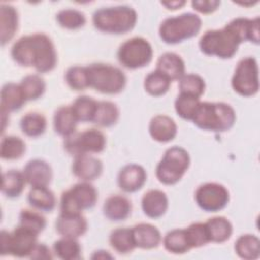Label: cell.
<instances>
[{
  "label": "cell",
  "mask_w": 260,
  "mask_h": 260,
  "mask_svg": "<svg viewBox=\"0 0 260 260\" xmlns=\"http://www.w3.org/2000/svg\"><path fill=\"white\" fill-rule=\"evenodd\" d=\"M26 100L19 83L7 82L1 89V110L8 113L18 111L25 104Z\"/></svg>",
  "instance_id": "obj_25"
},
{
  "label": "cell",
  "mask_w": 260,
  "mask_h": 260,
  "mask_svg": "<svg viewBox=\"0 0 260 260\" xmlns=\"http://www.w3.org/2000/svg\"><path fill=\"white\" fill-rule=\"evenodd\" d=\"M55 228L61 237L77 239L86 233L87 221L81 213L66 214L60 212Z\"/></svg>",
  "instance_id": "obj_16"
},
{
  "label": "cell",
  "mask_w": 260,
  "mask_h": 260,
  "mask_svg": "<svg viewBox=\"0 0 260 260\" xmlns=\"http://www.w3.org/2000/svg\"><path fill=\"white\" fill-rule=\"evenodd\" d=\"M29 258L37 260H49L53 258V252H51L49 247L45 244L38 243L34 248Z\"/></svg>",
  "instance_id": "obj_47"
},
{
  "label": "cell",
  "mask_w": 260,
  "mask_h": 260,
  "mask_svg": "<svg viewBox=\"0 0 260 260\" xmlns=\"http://www.w3.org/2000/svg\"><path fill=\"white\" fill-rule=\"evenodd\" d=\"M27 201L34 208L50 212L56 207V196L48 187H31L27 195Z\"/></svg>",
  "instance_id": "obj_28"
},
{
  "label": "cell",
  "mask_w": 260,
  "mask_h": 260,
  "mask_svg": "<svg viewBox=\"0 0 260 260\" xmlns=\"http://www.w3.org/2000/svg\"><path fill=\"white\" fill-rule=\"evenodd\" d=\"M185 232L191 249L199 248L209 243V237L204 222L191 223L187 229H185Z\"/></svg>",
  "instance_id": "obj_45"
},
{
  "label": "cell",
  "mask_w": 260,
  "mask_h": 260,
  "mask_svg": "<svg viewBox=\"0 0 260 260\" xmlns=\"http://www.w3.org/2000/svg\"><path fill=\"white\" fill-rule=\"evenodd\" d=\"M147 180V174L143 167L137 164L124 166L118 174V186L126 193L139 191Z\"/></svg>",
  "instance_id": "obj_14"
},
{
  "label": "cell",
  "mask_w": 260,
  "mask_h": 260,
  "mask_svg": "<svg viewBox=\"0 0 260 260\" xmlns=\"http://www.w3.org/2000/svg\"><path fill=\"white\" fill-rule=\"evenodd\" d=\"M19 85L26 102L40 99L46 91V82L39 74H29L24 76Z\"/></svg>",
  "instance_id": "obj_38"
},
{
  "label": "cell",
  "mask_w": 260,
  "mask_h": 260,
  "mask_svg": "<svg viewBox=\"0 0 260 260\" xmlns=\"http://www.w3.org/2000/svg\"><path fill=\"white\" fill-rule=\"evenodd\" d=\"M23 175L26 183L31 187H48L52 181L53 172L47 161L34 158L24 166Z\"/></svg>",
  "instance_id": "obj_17"
},
{
  "label": "cell",
  "mask_w": 260,
  "mask_h": 260,
  "mask_svg": "<svg viewBox=\"0 0 260 260\" xmlns=\"http://www.w3.org/2000/svg\"><path fill=\"white\" fill-rule=\"evenodd\" d=\"M106 136L98 129H87L74 132L64 140L65 150L73 155L100 153L106 148Z\"/></svg>",
  "instance_id": "obj_12"
},
{
  "label": "cell",
  "mask_w": 260,
  "mask_h": 260,
  "mask_svg": "<svg viewBox=\"0 0 260 260\" xmlns=\"http://www.w3.org/2000/svg\"><path fill=\"white\" fill-rule=\"evenodd\" d=\"M205 223L209 242L224 243L233 234V225L231 221L224 216H214L209 218Z\"/></svg>",
  "instance_id": "obj_27"
},
{
  "label": "cell",
  "mask_w": 260,
  "mask_h": 260,
  "mask_svg": "<svg viewBox=\"0 0 260 260\" xmlns=\"http://www.w3.org/2000/svg\"><path fill=\"white\" fill-rule=\"evenodd\" d=\"M234 248L236 254L244 260H254L260 256V240L253 234L240 236Z\"/></svg>",
  "instance_id": "obj_30"
},
{
  "label": "cell",
  "mask_w": 260,
  "mask_h": 260,
  "mask_svg": "<svg viewBox=\"0 0 260 260\" xmlns=\"http://www.w3.org/2000/svg\"><path fill=\"white\" fill-rule=\"evenodd\" d=\"M153 56L150 43L142 37H133L125 41L118 49L117 57L122 66L138 69L148 65Z\"/></svg>",
  "instance_id": "obj_10"
},
{
  "label": "cell",
  "mask_w": 260,
  "mask_h": 260,
  "mask_svg": "<svg viewBox=\"0 0 260 260\" xmlns=\"http://www.w3.org/2000/svg\"><path fill=\"white\" fill-rule=\"evenodd\" d=\"M148 131L153 140L167 143L176 137L178 127L171 117L167 115H156L151 118L148 125Z\"/></svg>",
  "instance_id": "obj_18"
},
{
  "label": "cell",
  "mask_w": 260,
  "mask_h": 260,
  "mask_svg": "<svg viewBox=\"0 0 260 260\" xmlns=\"http://www.w3.org/2000/svg\"><path fill=\"white\" fill-rule=\"evenodd\" d=\"M65 80L68 86L73 90H84L89 87L88 74L86 66H71L66 70Z\"/></svg>",
  "instance_id": "obj_43"
},
{
  "label": "cell",
  "mask_w": 260,
  "mask_h": 260,
  "mask_svg": "<svg viewBox=\"0 0 260 260\" xmlns=\"http://www.w3.org/2000/svg\"><path fill=\"white\" fill-rule=\"evenodd\" d=\"M160 4L162 6H165L169 10H177V9L182 8L186 4V1H183V0H179V1L178 0H176V1H164V2H160Z\"/></svg>",
  "instance_id": "obj_48"
},
{
  "label": "cell",
  "mask_w": 260,
  "mask_h": 260,
  "mask_svg": "<svg viewBox=\"0 0 260 260\" xmlns=\"http://www.w3.org/2000/svg\"><path fill=\"white\" fill-rule=\"evenodd\" d=\"M53 253L62 260H78L81 258V247L76 239L62 237L54 242Z\"/></svg>",
  "instance_id": "obj_34"
},
{
  "label": "cell",
  "mask_w": 260,
  "mask_h": 260,
  "mask_svg": "<svg viewBox=\"0 0 260 260\" xmlns=\"http://www.w3.org/2000/svg\"><path fill=\"white\" fill-rule=\"evenodd\" d=\"M232 87L240 95L249 98L259 90L258 63L253 57L240 60L232 77Z\"/></svg>",
  "instance_id": "obj_11"
},
{
  "label": "cell",
  "mask_w": 260,
  "mask_h": 260,
  "mask_svg": "<svg viewBox=\"0 0 260 260\" xmlns=\"http://www.w3.org/2000/svg\"><path fill=\"white\" fill-rule=\"evenodd\" d=\"M47 128V120L41 113L30 112L25 114L20 120V129L28 137H39L43 135Z\"/></svg>",
  "instance_id": "obj_35"
},
{
  "label": "cell",
  "mask_w": 260,
  "mask_h": 260,
  "mask_svg": "<svg viewBox=\"0 0 260 260\" xmlns=\"http://www.w3.org/2000/svg\"><path fill=\"white\" fill-rule=\"evenodd\" d=\"M96 201V189L89 182L81 181L62 193L60 211L66 214L81 213L85 209L92 208Z\"/></svg>",
  "instance_id": "obj_9"
},
{
  "label": "cell",
  "mask_w": 260,
  "mask_h": 260,
  "mask_svg": "<svg viewBox=\"0 0 260 260\" xmlns=\"http://www.w3.org/2000/svg\"><path fill=\"white\" fill-rule=\"evenodd\" d=\"M89 87L105 94H117L126 86V75L113 65L94 63L86 66Z\"/></svg>",
  "instance_id": "obj_6"
},
{
  "label": "cell",
  "mask_w": 260,
  "mask_h": 260,
  "mask_svg": "<svg viewBox=\"0 0 260 260\" xmlns=\"http://www.w3.org/2000/svg\"><path fill=\"white\" fill-rule=\"evenodd\" d=\"M136 22V11L127 5L102 7L92 15L94 27L102 32L112 35L127 34L133 29Z\"/></svg>",
  "instance_id": "obj_2"
},
{
  "label": "cell",
  "mask_w": 260,
  "mask_h": 260,
  "mask_svg": "<svg viewBox=\"0 0 260 260\" xmlns=\"http://www.w3.org/2000/svg\"><path fill=\"white\" fill-rule=\"evenodd\" d=\"M236 118V112L229 104L200 102L192 122L205 131L225 132L235 125Z\"/></svg>",
  "instance_id": "obj_3"
},
{
  "label": "cell",
  "mask_w": 260,
  "mask_h": 260,
  "mask_svg": "<svg viewBox=\"0 0 260 260\" xmlns=\"http://www.w3.org/2000/svg\"><path fill=\"white\" fill-rule=\"evenodd\" d=\"M231 26L237 31L242 42H252L256 45L259 44L260 37H259V24L260 19L259 17H255L253 19L245 18V17H238L233 19L229 22Z\"/></svg>",
  "instance_id": "obj_26"
},
{
  "label": "cell",
  "mask_w": 260,
  "mask_h": 260,
  "mask_svg": "<svg viewBox=\"0 0 260 260\" xmlns=\"http://www.w3.org/2000/svg\"><path fill=\"white\" fill-rule=\"evenodd\" d=\"M11 57L18 65L34 67L39 73L52 71L58 61L52 40L42 32L19 38L11 48Z\"/></svg>",
  "instance_id": "obj_1"
},
{
  "label": "cell",
  "mask_w": 260,
  "mask_h": 260,
  "mask_svg": "<svg viewBox=\"0 0 260 260\" xmlns=\"http://www.w3.org/2000/svg\"><path fill=\"white\" fill-rule=\"evenodd\" d=\"M190 155L181 146L168 148L156 166L155 176L164 185H175L185 175L190 167Z\"/></svg>",
  "instance_id": "obj_7"
},
{
  "label": "cell",
  "mask_w": 260,
  "mask_h": 260,
  "mask_svg": "<svg viewBox=\"0 0 260 260\" xmlns=\"http://www.w3.org/2000/svg\"><path fill=\"white\" fill-rule=\"evenodd\" d=\"M179 89L181 93L200 99L205 90V82L204 79L198 74L185 73L179 79Z\"/></svg>",
  "instance_id": "obj_41"
},
{
  "label": "cell",
  "mask_w": 260,
  "mask_h": 260,
  "mask_svg": "<svg viewBox=\"0 0 260 260\" xmlns=\"http://www.w3.org/2000/svg\"><path fill=\"white\" fill-rule=\"evenodd\" d=\"M155 70L166 75L171 81L179 80L185 74V63L178 54L167 52L159 56Z\"/></svg>",
  "instance_id": "obj_23"
},
{
  "label": "cell",
  "mask_w": 260,
  "mask_h": 260,
  "mask_svg": "<svg viewBox=\"0 0 260 260\" xmlns=\"http://www.w3.org/2000/svg\"><path fill=\"white\" fill-rule=\"evenodd\" d=\"M18 28L17 10L10 4L2 3L0 5V42L1 45L9 43Z\"/></svg>",
  "instance_id": "obj_22"
},
{
  "label": "cell",
  "mask_w": 260,
  "mask_h": 260,
  "mask_svg": "<svg viewBox=\"0 0 260 260\" xmlns=\"http://www.w3.org/2000/svg\"><path fill=\"white\" fill-rule=\"evenodd\" d=\"M120 112L116 104L110 101L98 102V107L92 123L101 127H112L119 120Z\"/></svg>",
  "instance_id": "obj_32"
},
{
  "label": "cell",
  "mask_w": 260,
  "mask_h": 260,
  "mask_svg": "<svg viewBox=\"0 0 260 260\" xmlns=\"http://www.w3.org/2000/svg\"><path fill=\"white\" fill-rule=\"evenodd\" d=\"M132 211L131 201L123 195L109 196L103 205L104 215L111 221H122L128 218Z\"/></svg>",
  "instance_id": "obj_21"
},
{
  "label": "cell",
  "mask_w": 260,
  "mask_h": 260,
  "mask_svg": "<svg viewBox=\"0 0 260 260\" xmlns=\"http://www.w3.org/2000/svg\"><path fill=\"white\" fill-rule=\"evenodd\" d=\"M25 149V143L20 137L14 135L4 136L0 144V156L6 160L18 159L24 154Z\"/></svg>",
  "instance_id": "obj_37"
},
{
  "label": "cell",
  "mask_w": 260,
  "mask_h": 260,
  "mask_svg": "<svg viewBox=\"0 0 260 260\" xmlns=\"http://www.w3.org/2000/svg\"><path fill=\"white\" fill-rule=\"evenodd\" d=\"M72 173L79 180L90 182L102 175L103 162L91 154H79L74 156Z\"/></svg>",
  "instance_id": "obj_15"
},
{
  "label": "cell",
  "mask_w": 260,
  "mask_h": 260,
  "mask_svg": "<svg viewBox=\"0 0 260 260\" xmlns=\"http://www.w3.org/2000/svg\"><path fill=\"white\" fill-rule=\"evenodd\" d=\"M199 105L200 100L198 98L180 92L175 101V111L182 119L192 121Z\"/></svg>",
  "instance_id": "obj_42"
},
{
  "label": "cell",
  "mask_w": 260,
  "mask_h": 260,
  "mask_svg": "<svg viewBox=\"0 0 260 260\" xmlns=\"http://www.w3.org/2000/svg\"><path fill=\"white\" fill-rule=\"evenodd\" d=\"M162 244L168 252L176 255L185 254L191 249L185 229H175L168 232L164 237Z\"/></svg>",
  "instance_id": "obj_33"
},
{
  "label": "cell",
  "mask_w": 260,
  "mask_h": 260,
  "mask_svg": "<svg viewBox=\"0 0 260 260\" xmlns=\"http://www.w3.org/2000/svg\"><path fill=\"white\" fill-rule=\"evenodd\" d=\"M26 180L23 172L18 170H9L2 174L1 192L9 198L18 197L24 190Z\"/></svg>",
  "instance_id": "obj_29"
},
{
  "label": "cell",
  "mask_w": 260,
  "mask_h": 260,
  "mask_svg": "<svg viewBox=\"0 0 260 260\" xmlns=\"http://www.w3.org/2000/svg\"><path fill=\"white\" fill-rule=\"evenodd\" d=\"M202 26L201 18L191 12L166 18L159 25L158 35L161 41L176 45L198 35Z\"/></svg>",
  "instance_id": "obj_5"
},
{
  "label": "cell",
  "mask_w": 260,
  "mask_h": 260,
  "mask_svg": "<svg viewBox=\"0 0 260 260\" xmlns=\"http://www.w3.org/2000/svg\"><path fill=\"white\" fill-rule=\"evenodd\" d=\"M197 205L206 212H216L223 209L230 201L228 189L218 183H205L195 191Z\"/></svg>",
  "instance_id": "obj_13"
},
{
  "label": "cell",
  "mask_w": 260,
  "mask_h": 260,
  "mask_svg": "<svg viewBox=\"0 0 260 260\" xmlns=\"http://www.w3.org/2000/svg\"><path fill=\"white\" fill-rule=\"evenodd\" d=\"M169 207V199L165 192L152 189L147 191L141 199V208L143 213L149 218L161 217Z\"/></svg>",
  "instance_id": "obj_19"
},
{
  "label": "cell",
  "mask_w": 260,
  "mask_h": 260,
  "mask_svg": "<svg viewBox=\"0 0 260 260\" xmlns=\"http://www.w3.org/2000/svg\"><path fill=\"white\" fill-rule=\"evenodd\" d=\"M192 7L199 13L209 14L217 10L220 5V1L217 0H201V1H192Z\"/></svg>",
  "instance_id": "obj_46"
},
{
  "label": "cell",
  "mask_w": 260,
  "mask_h": 260,
  "mask_svg": "<svg viewBox=\"0 0 260 260\" xmlns=\"http://www.w3.org/2000/svg\"><path fill=\"white\" fill-rule=\"evenodd\" d=\"M56 20L61 27L70 30L79 29L83 27L86 22L83 12L73 8H65L60 10L56 15Z\"/></svg>",
  "instance_id": "obj_40"
},
{
  "label": "cell",
  "mask_w": 260,
  "mask_h": 260,
  "mask_svg": "<svg viewBox=\"0 0 260 260\" xmlns=\"http://www.w3.org/2000/svg\"><path fill=\"white\" fill-rule=\"evenodd\" d=\"M92 259H112L113 256L105 250H98L94 251V253L91 255Z\"/></svg>",
  "instance_id": "obj_49"
},
{
  "label": "cell",
  "mask_w": 260,
  "mask_h": 260,
  "mask_svg": "<svg viewBox=\"0 0 260 260\" xmlns=\"http://www.w3.org/2000/svg\"><path fill=\"white\" fill-rule=\"evenodd\" d=\"M19 225H22L39 235L45 230L47 221L40 212L30 209H22L19 213Z\"/></svg>",
  "instance_id": "obj_44"
},
{
  "label": "cell",
  "mask_w": 260,
  "mask_h": 260,
  "mask_svg": "<svg viewBox=\"0 0 260 260\" xmlns=\"http://www.w3.org/2000/svg\"><path fill=\"white\" fill-rule=\"evenodd\" d=\"M171 80L157 70L150 72L144 79V89L152 96H160L168 92L171 86Z\"/></svg>",
  "instance_id": "obj_39"
},
{
  "label": "cell",
  "mask_w": 260,
  "mask_h": 260,
  "mask_svg": "<svg viewBox=\"0 0 260 260\" xmlns=\"http://www.w3.org/2000/svg\"><path fill=\"white\" fill-rule=\"evenodd\" d=\"M98 107V101L87 95L78 96L73 104L71 109L78 122H91L93 121L95 111Z\"/></svg>",
  "instance_id": "obj_36"
},
{
  "label": "cell",
  "mask_w": 260,
  "mask_h": 260,
  "mask_svg": "<svg viewBox=\"0 0 260 260\" xmlns=\"http://www.w3.org/2000/svg\"><path fill=\"white\" fill-rule=\"evenodd\" d=\"M77 123L78 121L73 114L71 106H61L54 113V130L64 138L76 132Z\"/></svg>",
  "instance_id": "obj_24"
},
{
  "label": "cell",
  "mask_w": 260,
  "mask_h": 260,
  "mask_svg": "<svg viewBox=\"0 0 260 260\" xmlns=\"http://www.w3.org/2000/svg\"><path fill=\"white\" fill-rule=\"evenodd\" d=\"M242 43L236 30L228 23L220 29L205 31L199 40V48L207 56L231 59L235 56Z\"/></svg>",
  "instance_id": "obj_4"
},
{
  "label": "cell",
  "mask_w": 260,
  "mask_h": 260,
  "mask_svg": "<svg viewBox=\"0 0 260 260\" xmlns=\"http://www.w3.org/2000/svg\"><path fill=\"white\" fill-rule=\"evenodd\" d=\"M131 231L136 248L150 250L158 247L161 242L160 232L156 226L150 223H137L131 229Z\"/></svg>",
  "instance_id": "obj_20"
},
{
  "label": "cell",
  "mask_w": 260,
  "mask_h": 260,
  "mask_svg": "<svg viewBox=\"0 0 260 260\" xmlns=\"http://www.w3.org/2000/svg\"><path fill=\"white\" fill-rule=\"evenodd\" d=\"M111 247L119 254L131 253L136 247L131 229L118 228L111 232L109 237Z\"/></svg>",
  "instance_id": "obj_31"
},
{
  "label": "cell",
  "mask_w": 260,
  "mask_h": 260,
  "mask_svg": "<svg viewBox=\"0 0 260 260\" xmlns=\"http://www.w3.org/2000/svg\"><path fill=\"white\" fill-rule=\"evenodd\" d=\"M38 236L35 232L19 224L12 232L3 230L0 234V254L18 258L29 257L38 244Z\"/></svg>",
  "instance_id": "obj_8"
}]
</instances>
